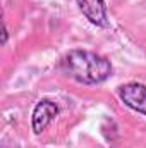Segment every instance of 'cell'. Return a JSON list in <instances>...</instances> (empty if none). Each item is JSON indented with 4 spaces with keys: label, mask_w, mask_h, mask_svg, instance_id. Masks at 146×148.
I'll return each mask as SVG.
<instances>
[{
    "label": "cell",
    "mask_w": 146,
    "mask_h": 148,
    "mask_svg": "<svg viewBox=\"0 0 146 148\" xmlns=\"http://www.w3.org/2000/svg\"><path fill=\"white\" fill-rule=\"evenodd\" d=\"M60 69L64 74L83 84H100L112 74V64L105 57L88 52V50H71L62 60Z\"/></svg>",
    "instance_id": "cell-1"
},
{
    "label": "cell",
    "mask_w": 146,
    "mask_h": 148,
    "mask_svg": "<svg viewBox=\"0 0 146 148\" xmlns=\"http://www.w3.org/2000/svg\"><path fill=\"white\" fill-rule=\"evenodd\" d=\"M7 38H9V31H7V26L3 24V31H2V43L3 45L7 43Z\"/></svg>",
    "instance_id": "cell-5"
},
{
    "label": "cell",
    "mask_w": 146,
    "mask_h": 148,
    "mask_svg": "<svg viewBox=\"0 0 146 148\" xmlns=\"http://www.w3.org/2000/svg\"><path fill=\"white\" fill-rule=\"evenodd\" d=\"M117 95L124 102V105L146 115V84H141V83L122 84L119 86Z\"/></svg>",
    "instance_id": "cell-2"
},
{
    "label": "cell",
    "mask_w": 146,
    "mask_h": 148,
    "mask_svg": "<svg viewBox=\"0 0 146 148\" xmlns=\"http://www.w3.org/2000/svg\"><path fill=\"white\" fill-rule=\"evenodd\" d=\"M81 12L84 14V17L100 28H107L108 26V16H107V5L105 0H76Z\"/></svg>",
    "instance_id": "cell-4"
},
{
    "label": "cell",
    "mask_w": 146,
    "mask_h": 148,
    "mask_svg": "<svg viewBox=\"0 0 146 148\" xmlns=\"http://www.w3.org/2000/svg\"><path fill=\"white\" fill-rule=\"evenodd\" d=\"M59 114V105L52 100H40L33 110L31 115V126H33V131L40 134L46 129V126L55 119V115Z\"/></svg>",
    "instance_id": "cell-3"
}]
</instances>
